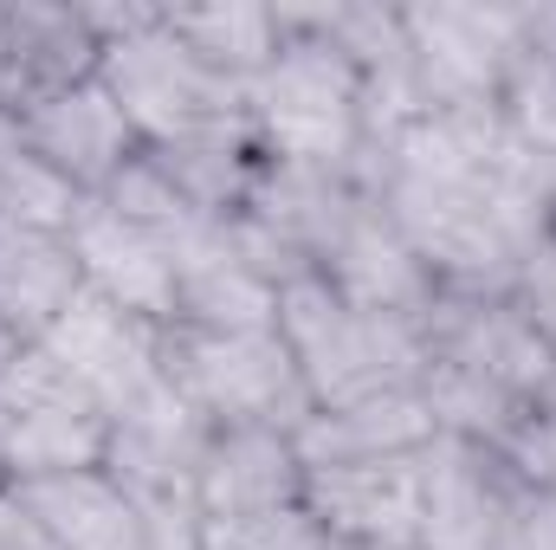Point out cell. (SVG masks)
Instances as JSON below:
<instances>
[{
	"label": "cell",
	"instance_id": "obj_8",
	"mask_svg": "<svg viewBox=\"0 0 556 550\" xmlns=\"http://www.w3.org/2000/svg\"><path fill=\"white\" fill-rule=\"evenodd\" d=\"M518 499L525 479L498 447L433 434L420 453V550H505Z\"/></svg>",
	"mask_w": 556,
	"mask_h": 550
},
{
	"label": "cell",
	"instance_id": "obj_10",
	"mask_svg": "<svg viewBox=\"0 0 556 550\" xmlns=\"http://www.w3.org/2000/svg\"><path fill=\"white\" fill-rule=\"evenodd\" d=\"M104 46L85 20V0H0V111L33 117L52 98L91 85Z\"/></svg>",
	"mask_w": 556,
	"mask_h": 550
},
{
	"label": "cell",
	"instance_id": "obj_12",
	"mask_svg": "<svg viewBox=\"0 0 556 550\" xmlns=\"http://www.w3.org/2000/svg\"><path fill=\"white\" fill-rule=\"evenodd\" d=\"M20 124H26V137L39 142V155H46L85 201H104L142 155H149L142 137H137V124L124 117V104L111 98L104 78H91V85L52 98L46 111H33V117H20Z\"/></svg>",
	"mask_w": 556,
	"mask_h": 550
},
{
	"label": "cell",
	"instance_id": "obj_26",
	"mask_svg": "<svg viewBox=\"0 0 556 550\" xmlns=\"http://www.w3.org/2000/svg\"><path fill=\"white\" fill-rule=\"evenodd\" d=\"M20 350H26V343H20V337H13V330H7V324H0V370H7V363H13V357H20Z\"/></svg>",
	"mask_w": 556,
	"mask_h": 550
},
{
	"label": "cell",
	"instance_id": "obj_1",
	"mask_svg": "<svg viewBox=\"0 0 556 550\" xmlns=\"http://www.w3.org/2000/svg\"><path fill=\"white\" fill-rule=\"evenodd\" d=\"M420 396L440 434L498 447L518 414L556 396V357L518 298H433Z\"/></svg>",
	"mask_w": 556,
	"mask_h": 550
},
{
	"label": "cell",
	"instance_id": "obj_23",
	"mask_svg": "<svg viewBox=\"0 0 556 550\" xmlns=\"http://www.w3.org/2000/svg\"><path fill=\"white\" fill-rule=\"evenodd\" d=\"M0 550H59L46 518L33 512V499L20 486H7V479H0Z\"/></svg>",
	"mask_w": 556,
	"mask_h": 550
},
{
	"label": "cell",
	"instance_id": "obj_13",
	"mask_svg": "<svg viewBox=\"0 0 556 550\" xmlns=\"http://www.w3.org/2000/svg\"><path fill=\"white\" fill-rule=\"evenodd\" d=\"M72 253H78L85 291L137 311L162 330L175 324V260L137 214H124L117 201H85L72 221Z\"/></svg>",
	"mask_w": 556,
	"mask_h": 550
},
{
	"label": "cell",
	"instance_id": "obj_19",
	"mask_svg": "<svg viewBox=\"0 0 556 550\" xmlns=\"http://www.w3.org/2000/svg\"><path fill=\"white\" fill-rule=\"evenodd\" d=\"M498 111L544 162H556V0L525 7V33L498 91Z\"/></svg>",
	"mask_w": 556,
	"mask_h": 550
},
{
	"label": "cell",
	"instance_id": "obj_5",
	"mask_svg": "<svg viewBox=\"0 0 556 550\" xmlns=\"http://www.w3.org/2000/svg\"><path fill=\"white\" fill-rule=\"evenodd\" d=\"M104 453H111V409L46 343H26L0 370V479L39 486L59 473L104 466Z\"/></svg>",
	"mask_w": 556,
	"mask_h": 550
},
{
	"label": "cell",
	"instance_id": "obj_7",
	"mask_svg": "<svg viewBox=\"0 0 556 550\" xmlns=\"http://www.w3.org/2000/svg\"><path fill=\"white\" fill-rule=\"evenodd\" d=\"M408 59H415L420 111L498 104L525 7H466V0H408L402 7Z\"/></svg>",
	"mask_w": 556,
	"mask_h": 550
},
{
	"label": "cell",
	"instance_id": "obj_4",
	"mask_svg": "<svg viewBox=\"0 0 556 550\" xmlns=\"http://www.w3.org/2000/svg\"><path fill=\"white\" fill-rule=\"evenodd\" d=\"M162 370L168 389L201 414L207 427H278L298 434L311 421V389L278 337V324L260 330H162Z\"/></svg>",
	"mask_w": 556,
	"mask_h": 550
},
{
	"label": "cell",
	"instance_id": "obj_20",
	"mask_svg": "<svg viewBox=\"0 0 556 550\" xmlns=\"http://www.w3.org/2000/svg\"><path fill=\"white\" fill-rule=\"evenodd\" d=\"M85 195L39 155V142L26 137L20 117L0 111V221H20V227H52V234H72Z\"/></svg>",
	"mask_w": 556,
	"mask_h": 550
},
{
	"label": "cell",
	"instance_id": "obj_2",
	"mask_svg": "<svg viewBox=\"0 0 556 550\" xmlns=\"http://www.w3.org/2000/svg\"><path fill=\"white\" fill-rule=\"evenodd\" d=\"M278 59L247 85V124L260 149L285 168L311 175H363L369 162V91L363 72L298 13L278 7Z\"/></svg>",
	"mask_w": 556,
	"mask_h": 550
},
{
	"label": "cell",
	"instance_id": "obj_11",
	"mask_svg": "<svg viewBox=\"0 0 556 550\" xmlns=\"http://www.w3.org/2000/svg\"><path fill=\"white\" fill-rule=\"evenodd\" d=\"M304 512L330 545L420 550V453L304 466Z\"/></svg>",
	"mask_w": 556,
	"mask_h": 550
},
{
	"label": "cell",
	"instance_id": "obj_14",
	"mask_svg": "<svg viewBox=\"0 0 556 550\" xmlns=\"http://www.w3.org/2000/svg\"><path fill=\"white\" fill-rule=\"evenodd\" d=\"M304 505L298 440L278 427H214L201 453V525Z\"/></svg>",
	"mask_w": 556,
	"mask_h": 550
},
{
	"label": "cell",
	"instance_id": "obj_21",
	"mask_svg": "<svg viewBox=\"0 0 556 550\" xmlns=\"http://www.w3.org/2000/svg\"><path fill=\"white\" fill-rule=\"evenodd\" d=\"M201 550H330V538L317 532L304 505H285V512H253V518H207Z\"/></svg>",
	"mask_w": 556,
	"mask_h": 550
},
{
	"label": "cell",
	"instance_id": "obj_3",
	"mask_svg": "<svg viewBox=\"0 0 556 550\" xmlns=\"http://www.w3.org/2000/svg\"><path fill=\"white\" fill-rule=\"evenodd\" d=\"M278 337L311 389V409L420 389L427 376V317L369 311L311 273L278 285Z\"/></svg>",
	"mask_w": 556,
	"mask_h": 550
},
{
	"label": "cell",
	"instance_id": "obj_24",
	"mask_svg": "<svg viewBox=\"0 0 556 550\" xmlns=\"http://www.w3.org/2000/svg\"><path fill=\"white\" fill-rule=\"evenodd\" d=\"M505 550H556V492L525 486V499H518V518H511V538H505Z\"/></svg>",
	"mask_w": 556,
	"mask_h": 550
},
{
	"label": "cell",
	"instance_id": "obj_9",
	"mask_svg": "<svg viewBox=\"0 0 556 550\" xmlns=\"http://www.w3.org/2000/svg\"><path fill=\"white\" fill-rule=\"evenodd\" d=\"M104 409L117 414L142 409L155 396H168V370H162V324H149L137 311L98 298V291H78L72 311L39 337Z\"/></svg>",
	"mask_w": 556,
	"mask_h": 550
},
{
	"label": "cell",
	"instance_id": "obj_17",
	"mask_svg": "<svg viewBox=\"0 0 556 550\" xmlns=\"http://www.w3.org/2000/svg\"><path fill=\"white\" fill-rule=\"evenodd\" d=\"M33 499V512L46 518L52 545L59 550H162L142 505L104 473V466H85V473H59V479H39V486H20Z\"/></svg>",
	"mask_w": 556,
	"mask_h": 550
},
{
	"label": "cell",
	"instance_id": "obj_16",
	"mask_svg": "<svg viewBox=\"0 0 556 550\" xmlns=\"http://www.w3.org/2000/svg\"><path fill=\"white\" fill-rule=\"evenodd\" d=\"M78 291H85V273H78L72 234L0 221V324L20 343H39L72 311Z\"/></svg>",
	"mask_w": 556,
	"mask_h": 550
},
{
	"label": "cell",
	"instance_id": "obj_15",
	"mask_svg": "<svg viewBox=\"0 0 556 550\" xmlns=\"http://www.w3.org/2000/svg\"><path fill=\"white\" fill-rule=\"evenodd\" d=\"M440 421L420 389H389L363 396L343 409H311V421L291 434L304 466H337V460H395V453H427Z\"/></svg>",
	"mask_w": 556,
	"mask_h": 550
},
{
	"label": "cell",
	"instance_id": "obj_6",
	"mask_svg": "<svg viewBox=\"0 0 556 550\" xmlns=\"http://www.w3.org/2000/svg\"><path fill=\"white\" fill-rule=\"evenodd\" d=\"M111 98L124 104V117L137 124L142 149H175L188 137L247 124V85L207 72L175 33H168V0L155 13V26H142L130 39L104 46V72Z\"/></svg>",
	"mask_w": 556,
	"mask_h": 550
},
{
	"label": "cell",
	"instance_id": "obj_18",
	"mask_svg": "<svg viewBox=\"0 0 556 550\" xmlns=\"http://www.w3.org/2000/svg\"><path fill=\"white\" fill-rule=\"evenodd\" d=\"M168 33L220 78L253 85L278 59V7H253V0H201V7H168Z\"/></svg>",
	"mask_w": 556,
	"mask_h": 550
},
{
	"label": "cell",
	"instance_id": "obj_27",
	"mask_svg": "<svg viewBox=\"0 0 556 550\" xmlns=\"http://www.w3.org/2000/svg\"><path fill=\"white\" fill-rule=\"evenodd\" d=\"M330 550H369V545H330Z\"/></svg>",
	"mask_w": 556,
	"mask_h": 550
},
{
	"label": "cell",
	"instance_id": "obj_22",
	"mask_svg": "<svg viewBox=\"0 0 556 550\" xmlns=\"http://www.w3.org/2000/svg\"><path fill=\"white\" fill-rule=\"evenodd\" d=\"M498 453L518 466V479H525V486L556 492V396L518 414V427L498 440Z\"/></svg>",
	"mask_w": 556,
	"mask_h": 550
},
{
	"label": "cell",
	"instance_id": "obj_25",
	"mask_svg": "<svg viewBox=\"0 0 556 550\" xmlns=\"http://www.w3.org/2000/svg\"><path fill=\"white\" fill-rule=\"evenodd\" d=\"M544 247L556 253V162H551V195H544Z\"/></svg>",
	"mask_w": 556,
	"mask_h": 550
}]
</instances>
